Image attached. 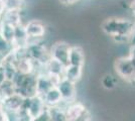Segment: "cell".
Here are the masks:
<instances>
[{
	"label": "cell",
	"instance_id": "cell-1",
	"mask_svg": "<svg viewBox=\"0 0 135 121\" xmlns=\"http://www.w3.org/2000/svg\"><path fill=\"white\" fill-rule=\"evenodd\" d=\"M134 24L135 21L129 18L113 16L106 18L101 23V30L106 35L110 36L116 43H129Z\"/></svg>",
	"mask_w": 135,
	"mask_h": 121
},
{
	"label": "cell",
	"instance_id": "cell-2",
	"mask_svg": "<svg viewBox=\"0 0 135 121\" xmlns=\"http://www.w3.org/2000/svg\"><path fill=\"white\" fill-rule=\"evenodd\" d=\"M36 76L37 74H20L17 73L15 78L13 79V83L15 86L16 93L21 95L23 98H31L36 92Z\"/></svg>",
	"mask_w": 135,
	"mask_h": 121
},
{
	"label": "cell",
	"instance_id": "cell-3",
	"mask_svg": "<svg viewBox=\"0 0 135 121\" xmlns=\"http://www.w3.org/2000/svg\"><path fill=\"white\" fill-rule=\"evenodd\" d=\"M114 70L120 79L129 84H135V63L129 56L116 59L114 62Z\"/></svg>",
	"mask_w": 135,
	"mask_h": 121
},
{
	"label": "cell",
	"instance_id": "cell-4",
	"mask_svg": "<svg viewBox=\"0 0 135 121\" xmlns=\"http://www.w3.org/2000/svg\"><path fill=\"white\" fill-rule=\"evenodd\" d=\"M26 47H27L28 58L31 59L34 63L42 68H45V65L51 59L50 50L38 40L29 41Z\"/></svg>",
	"mask_w": 135,
	"mask_h": 121
},
{
	"label": "cell",
	"instance_id": "cell-5",
	"mask_svg": "<svg viewBox=\"0 0 135 121\" xmlns=\"http://www.w3.org/2000/svg\"><path fill=\"white\" fill-rule=\"evenodd\" d=\"M71 46H72V45H70L67 41H62V40L55 42L50 49L51 59L60 62L65 67H67L68 65H70Z\"/></svg>",
	"mask_w": 135,
	"mask_h": 121
},
{
	"label": "cell",
	"instance_id": "cell-6",
	"mask_svg": "<svg viewBox=\"0 0 135 121\" xmlns=\"http://www.w3.org/2000/svg\"><path fill=\"white\" fill-rule=\"evenodd\" d=\"M57 89L60 90L62 97V102L65 104H70L77 100V84L72 81L62 78L57 83Z\"/></svg>",
	"mask_w": 135,
	"mask_h": 121
},
{
	"label": "cell",
	"instance_id": "cell-7",
	"mask_svg": "<svg viewBox=\"0 0 135 121\" xmlns=\"http://www.w3.org/2000/svg\"><path fill=\"white\" fill-rule=\"evenodd\" d=\"M62 79L56 78L47 74L46 72H41L36 76V92L38 96H44L52 87L57 85V83Z\"/></svg>",
	"mask_w": 135,
	"mask_h": 121
},
{
	"label": "cell",
	"instance_id": "cell-8",
	"mask_svg": "<svg viewBox=\"0 0 135 121\" xmlns=\"http://www.w3.org/2000/svg\"><path fill=\"white\" fill-rule=\"evenodd\" d=\"M23 108L29 113V115L32 118L38 117L41 115L45 110H46V106L45 104V101L41 96L35 95L31 98H26L24 101V105Z\"/></svg>",
	"mask_w": 135,
	"mask_h": 121
},
{
	"label": "cell",
	"instance_id": "cell-9",
	"mask_svg": "<svg viewBox=\"0 0 135 121\" xmlns=\"http://www.w3.org/2000/svg\"><path fill=\"white\" fill-rule=\"evenodd\" d=\"M24 26H25V30L28 36V42L42 38L46 32V27H45V23L38 19L29 20L26 24H24Z\"/></svg>",
	"mask_w": 135,
	"mask_h": 121
},
{
	"label": "cell",
	"instance_id": "cell-10",
	"mask_svg": "<svg viewBox=\"0 0 135 121\" xmlns=\"http://www.w3.org/2000/svg\"><path fill=\"white\" fill-rule=\"evenodd\" d=\"M24 101L25 98H23L18 93H14L10 96L2 98L0 103L8 113H16L23 108Z\"/></svg>",
	"mask_w": 135,
	"mask_h": 121
},
{
	"label": "cell",
	"instance_id": "cell-11",
	"mask_svg": "<svg viewBox=\"0 0 135 121\" xmlns=\"http://www.w3.org/2000/svg\"><path fill=\"white\" fill-rule=\"evenodd\" d=\"M86 63V55L82 46L78 45H72L70 50V64L85 67Z\"/></svg>",
	"mask_w": 135,
	"mask_h": 121
},
{
	"label": "cell",
	"instance_id": "cell-12",
	"mask_svg": "<svg viewBox=\"0 0 135 121\" xmlns=\"http://www.w3.org/2000/svg\"><path fill=\"white\" fill-rule=\"evenodd\" d=\"M42 99L45 101V104L46 107H52V106L61 105V104L64 103L61 92H60V90L57 89L56 86L52 87L51 89H50L42 96Z\"/></svg>",
	"mask_w": 135,
	"mask_h": 121
},
{
	"label": "cell",
	"instance_id": "cell-13",
	"mask_svg": "<svg viewBox=\"0 0 135 121\" xmlns=\"http://www.w3.org/2000/svg\"><path fill=\"white\" fill-rule=\"evenodd\" d=\"M67 104L62 103L61 105H56L52 107H46L47 114L50 116L51 121H68L67 109H66Z\"/></svg>",
	"mask_w": 135,
	"mask_h": 121
},
{
	"label": "cell",
	"instance_id": "cell-14",
	"mask_svg": "<svg viewBox=\"0 0 135 121\" xmlns=\"http://www.w3.org/2000/svg\"><path fill=\"white\" fill-rule=\"evenodd\" d=\"M84 67L81 66H76V65H68L65 68V74H64V78H66L68 80L72 81L74 83H78L83 76V71H84Z\"/></svg>",
	"mask_w": 135,
	"mask_h": 121
},
{
	"label": "cell",
	"instance_id": "cell-15",
	"mask_svg": "<svg viewBox=\"0 0 135 121\" xmlns=\"http://www.w3.org/2000/svg\"><path fill=\"white\" fill-rule=\"evenodd\" d=\"M65 66L62 65L60 62H57L54 59H51L50 62L45 65V72H46L47 74L62 79L64 78V74H65Z\"/></svg>",
	"mask_w": 135,
	"mask_h": 121
},
{
	"label": "cell",
	"instance_id": "cell-16",
	"mask_svg": "<svg viewBox=\"0 0 135 121\" xmlns=\"http://www.w3.org/2000/svg\"><path fill=\"white\" fill-rule=\"evenodd\" d=\"M1 21L11 24V25L16 27L18 25L22 24L21 11H19V10H5Z\"/></svg>",
	"mask_w": 135,
	"mask_h": 121
},
{
	"label": "cell",
	"instance_id": "cell-17",
	"mask_svg": "<svg viewBox=\"0 0 135 121\" xmlns=\"http://www.w3.org/2000/svg\"><path fill=\"white\" fill-rule=\"evenodd\" d=\"M28 43V36L25 30L24 24H20L15 27V40L13 46H26Z\"/></svg>",
	"mask_w": 135,
	"mask_h": 121
},
{
	"label": "cell",
	"instance_id": "cell-18",
	"mask_svg": "<svg viewBox=\"0 0 135 121\" xmlns=\"http://www.w3.org/2000/svg\"><path fill=\"white\" fill-rule=\"evenodd\" d=\"M0 35L7 41L13 45L15 40V26L0 21Z\"/></svg>",
	"mask_w": 135,
	"mask_h": 121
},
{
	"label": "cell",
	"instance_id": "cell-19",
	"mask_svg": "<svg viewBox=\"0 0 135 121\" xmlns=\"http://www.w3.org/2000/svg\"><path fill=\"white\" fill-rule=\"evenodd\" d=\"M118 85V79L112 74H105L101 78V86L108 91L115 89Z\"/></svg>",
	"mask_w": 135,
	"mask_h": 121
},
{
	"label": "cell",
	"instance_id": "cell-20",
	"mask_svg": "<svg viewBox=\"0 0 135 121\" xmlns=\"http://www.w3.org/2000/svg\"><path fill=\"white\" fill-rule=\"evenodd\" d=\"M14 93H16V90H15V86H14L13 81L6 80L2 85H0V95H1L2 98L10 96Z\"/></svg>",
	"mask_w": 135,
	"mask_h": 121
},
{
	"label": "cell",
	"instance_id": "cell-21",
	"mask_svg": "<svg viewBox=\"0 0 135 121\" xmlns=\"http://www.w3.org/2000/svg\"><path fill=\"white\" fill-rule=\"evenodd\" d=\"M6 10H19L24 8V0H4Z\"/></svg>",
	"mask_w": 135,
	"mask_h": 121
},
{
	"label": "cell",
	"instance_id": "cell-22",
	"mask_svg": "<svg viewBox=\"0 0 135 121\" xmlns=\"http://www.w3.org/2000/svg\"><path fill=\"white\" fill-rule=\"evenodd\" d=\"M13 47L14 46H13L12 43H10L9 41H7L2 35H0V52L1 54L7 56L8 54H10L13 51Z\"/></svg>",
	"mask_w": 135,
	"mask_h": 121
},
{
	"label": "cell",
	"instance_id": "cell-23",
	"mask_svg": "<svg viewBox=\"0 0 135 121\" xmlns=\"http://www.w3.org/2000/svg\"><path fill=\"white\" fill-rule=\"evenodd\" d=\"M0 121H10V114L6 111L0 103Z\"/></svg>",
	"mask_w": 135,
	"mask_h": 121
},
{
	"label": "cell",
	"instance_id": "cell-24",
	"mask_svg": "<svg viewBox=\"0 0 135 121\" xmlns=\"http://www.w3.org/2000/svg\"><path fill=\"white\" fill-rule=\"evenodd\" d=\"M31 121H51L50 120V116H49V114H47V110H45L41 115H40L38 117L33 118Z\"/></svg>",
	"mask_w": 135,
	"mask_h": 121
},
{
	"label": "cell",
	"instance_id": "cell-25",
	"mask_svg": "<svg viewBox=\"0 0 135 121\" xmlns=\"http://www.w3.org/2000/svg\"><path fill=\"white\" fill-rule=\"evenodd\" d=\"M6 80H7V77H6L5 69L2 66V67H0V85H2Z\"/></svg>",
	"mask_w": 135,
	"mask_h": 121
},
{
	"label": "cell",
	"instance_id": "cell-26",
	"mask_svg": "<svg viewBox=\"0 0 135 121\" xmlns=\"http://www.w3.org/2000/svg\"><path fill=\"white\" fill-rule=\"evenodd\" d=\"M79 1H81V0H60V2L65 6L74 5V4H76L77 2H79Z\"/></svg>",
	"mask_w": 135,
	"mask_h": 121
},
{
	"label": "cell",
	"instance_id": "cell-27",
	"mask_svg": "<svg viewBox=\"0 0 135 121\" xmlns=\"http://www.w3.org/2000/svg\"><path fill=\"white\" fill-rule=\"evenodd\" d=\"M5 3H4V0H0V21L2 19V16L5 12Z\"/></svg>",
	"mask_w": 135,
	"mask_h": 121
},
{
	"label": "cell",
	"instance_id": "cell-28",
	"mask_svg": "<svg viewBox=\"0 0 135 121\" xmlns=\"http://www.w3.org/2000/svg\"><path fill=\"white\" fill-rule=\"evenodd\" d=\"M128 56L133 60V62L135 63V43L134 45H130L129 55H128Z\"/></svg>",
	"mask_w": 135,
	"mask_h": 121
},
{
	"label": "cell",
	"instance_id": "cell-29",
	"mask_svg": "<svg viewBox=\"0 0 135 121\" xmlns=\"http://www.w3.org/2000/svg\"><path fill=\"white\" fill-rule=\"evenodd\" d=\"M129 10L131 12V14L133 15V17H135V0H132L129 4Z\"/></svg>",
	"mask_w": 135,
	"mask_h": 121
},
{
	"label": "cell",
	"instance_id": "cell-30",
	"mask_svg": "<svg viewBox=\"0 0 135 121\" xmlns=\"http://www.w3.org/2000/svg\"><path fill=\"white\" fill-rule=\"evenodd\" d=\"M130 45H134L135 43V24H134V29H133V32L131 35V38H130Z\"/></svg>",
	"mask_w": 135,
	"mask_h": 121
},
{
	"label": "cell",
	"instance_id": "cell-31",
	"mask_svg": "<svg viewBox=\"0 0 135 121\" xmlns=\"http://www.w3.org/2000/svg\"><path fill=\"white\" fill-rule=\"evenodd\" d=\"M5 58H6L5 55H3V54H1V52H0V67H2V66L4 65Z\"/></svg>",
	"mask_w": 135,
	"mask_h": 121
},
{
	"label": "cell",
	"instance_id": "cell-32",
	"mask_svg": "<svg viewBox=\"0 0 135 121\" xmlns=\"http://www.w3.org/2000/svg\"><path fill=\"white\" fill-rule=\"evenodd\" d=\"M1 99H2V97H1V95H0V101H1Z\"/></svg>",
	"mask_w": 135,
	"mask_h": 121
}]
</instances>
